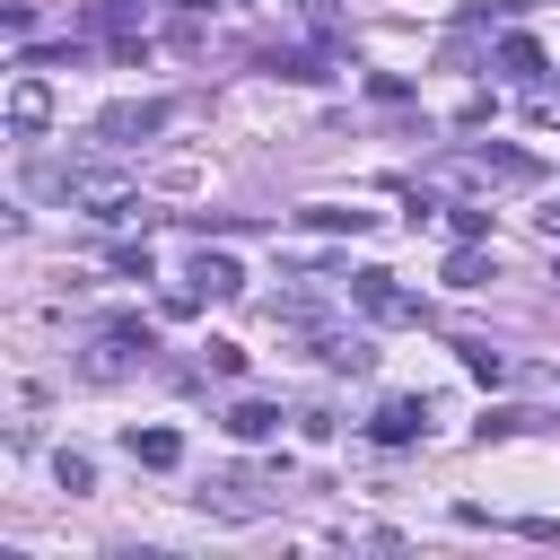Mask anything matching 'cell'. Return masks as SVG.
Listing matches in <instances>:
<instances>
[{"instance_id":"4","label":"cell","mask_w":560,"mask_h":560,"mask_svg":"<svg viewBox=\"0 0 560 560\" xmlns=\"http://www.w3.org/2000/svg\"><path fill=\"white\" fill-rule=\"evenodd\" d=\"M44 122H52V88H44V79H35V70H26V79H18V88H9V131H26V140H35V131H44Z\"/></svg>"},{"instance_id":"16","label":"cell","mask_w":560,"mask_h":560,"mask_svg":"<svg viewBox=\"0 0 560 560\" xmlns=\"http://www.w3.org/2000/svg\"><path fill=\"white\" fill-rule=\"evenodd\" d=\"M52 481L79 499V490H96V464H88V455H61V464H52Z\"/></svg>"},{"instance_id":"13","label":"cell","mask_w":560,"mask_h":560,"mask_svg":"<svg viewBox=\"0 0 560 560\" xmlns=\"http://www.w3.org/2000/svg\"><path fill=\"white\" fill-rule=\"evenodd\" d=\"M315 350H324V359H332V368H350V376H359V368H368V359H376V350H368V341H359V332H324V341H315Z\"/></svg>"},{"instance_id":"9","label":"cell","mask_w":560,"mask_h":560,"mask_svg":"<svg viewBox=\"0 0 560 560\" xmlns=\"http://www.w3.org/2000/svg\"><path fill=\"white\" fill-rule=\"evenodd\" d=\"M131 464L166 472V464H184V438H175V429H131Z\"/></svg>"},{"instance_id":"18","label":"cell","mask_w":560,"mask_h":560,"mask_svg":"<svg viewBox=\"0 0 560 560\" xmlns=\"http://www.w3.org/2000/svg\"><path fill=\"white\" fill-rule=\"evenodd\" d=\"M236 9H245V0H236Z\"/></svg>"},{"instance_id":"8","label":"cell","mask_w":560,"mask_h":560,"mask_svg":"<svg viewBox=\"0 0 560 560\" xmlns=\"http://www.w3.org/2000/svg\"><path fill=\"white\" fill-rule=\"evenodd\" d=\"M228 438H236V446H262V438H280V411H271V402H236V411H228Z\"/></svg>"},{"instance_id":"11","label":"cell","mask_w":560,"mask_h":560,"mask_svg":"<svg viewBox=\"0 0 560 560\" xmlns=\"http://www.w3.org/2000/svg\"><path fill=\"white\" fill-rule=\"evenodd\" d=\"M481 280H490V262H481V245L464 236V245L446 254V289H481Z\"/></svg>"},{"instance_id":"7","label":"cell","mask_w":560,"mask_h":560,"mask_svg":"<svg viewBox=\"0 0 560 560\" xmlns=\"http://www.w3.org/2000/svg\"><path fill=\"white\" fill-rule=\"evenodd\" d=\"M464 175H481V184H534V158H516V149H464Z\"/></svg>"},{"instance_id":"12","label":"cell","mask_w":560,"mask_h":560,"mask_svg":"<svg viewBox=\"0 0 560 560\" xmlns=\"http://www.w3.org/2000/svg\"><path fill=\"white\" fill-rule=\"evenodd\" d=\"M499 70H508V79H534V70H542V44H534V35H508V44H499Z\"/></svg>"},{"instance_id":"14","label":"cell","mask_w":560,"mask_h":560,"mask_svg":"<svg viewBox=\"0 0 560 560\" xmlns=\"http://www.w3.org/2000/svg\"><path fill=\"white\" fill-rule=\"evenodd\" d=\"M368 219L376 210H306V228H324V236H368Z\"/></svg>"},{"instance_id":"1","label":"cell","mask_w":560,"mask_h":560,"mask_svg":"<svg viewBox=\"0 0 560 560\" xmlns=\"http://www.w3.org/2000/svg\"><path fill=\"white\" fill-rule=\"evenodd\" d=\"M79 219H131L140 210V184L122 175V166H61V175H44Z\"/></svg>"},{"instance_id":"15","label":"cell","mask_w":560,"mask_h":560,"mask_svg":"<svg viewBox=\"0 0 560 560\" xmlns=\"http://www.w3.org/2000/svg\"><path fill=\"white\" fill-rule=\"evenodd\" d=\"M464 368H472V376H481V385H499V376H508V359H499V350H490V341H464Z\"/></svg>"},{"instance_id":"3","label":"cell","mask_w":560,"mask_h":560,"mask_svg":"<svg viewBox=\"0 0 560 560\" xmlns=\"http://www.w3.org/2000/svg\"><path fill=\"white\" fill-rule=\"evenodd\" d=\"M166 96H140V105H114L105 122H96V140H149V131H166Z\"/></svg>"},{"instance_id":"6","label":"cell","mask_w":560,"mask_h":560,"mask_svg":"<svg viewBox=\"0 0 560 560\" xmlns=\"http://www.w3.org/2000/svg\"><path fill=\"white\" fill-rule=\"evenodd\" d=\"M201 508H219V516H262V508H271V490H254L245 472H219V481L201 490Z\"/></svg>"},{"instance_id":"10","label":"cell","mask_w":560,"mask_h":560,"mask_svg":"<svg viewBox=\"0 0 560 560\" xmlns=\"http://www.w3.org/2000/svg\"><path fill=\"white\" fill-rule=\"evenodd\" d=\"M192 289H201V298H236V289H245V271H236L228 254H201V262H192Z\"/></svg>"},{"instance_id":"19","label":"cell","mask_w":560,"mask_h":560,"mask_svg":"<svg viewBox=\"0 0 560 560\" xmlns=\"http://www.w3.org/2000/svg\"><path fill=\"white\" fill-rule=\"evenodd\" d=\"M551 219H560V210H551Z\"/></svg>"},{"instance_id":"2","label":"cell","mask_w":560,"mask_h":560,"mask_svg":"<svg viewBox=\"0 0 560 560\" xmlns=\"http://www.w3.org/2000/svg\"><path fill=\"white\" fill-rule=\"evenodd\" d=\"M350 306L368 324H420V298L394 280V271H350Z\"/></svg>"},{"instance_id":"5","label":"cell","mask_w":560,"mask_h":560,"mask_svg":"<svg viewBox=\"0 0 560 560\" xmlns=\"http://www.w3.org/2000/svg\"><path fill=\"white\" fill-rule=\"evenodd\" d=\"M368 429H376V446H411V438L429 429V402H411V394H394V402H385V411H376Z\"/></svg>"},{"instance_id":"17","label":"cell","mask_w":560,"mask_h":560,"mask_svg":"<svg viewBox=\"0 0 560 560\" xmlns=\"http://www.w3.org/2000/svg\"><path fill=\"white\" fill-rule=\"evenodd\" d=\"M114 271H122V280H158V262H149V245H122V254H114Z\"/></svg>"}]
</instances>
